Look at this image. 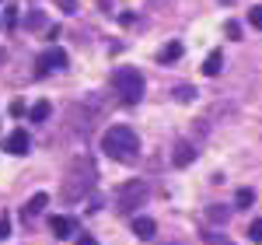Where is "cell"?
Segmentation results:
<instances>
[{
	"mask_svg": "<svg viewBox=\"0 0 262 245\" xmlns=\"http://www.w3.org/2000/svg\"><path fill=\"white\" fill-rule=\"evenodd\" d=\"M67 63H70V56L63 53L60 46H49V49L39 56V63H35V67H39V74H49V70H63Z\"/></svg>",
	"mask_w": 262,
	"mask_h": 245,
	"instance_id": "obj_5",
	"label": "cell"
},
{
	"mask_svg": "<svg viewBox=\"0 0 262 245\" xmlns=\"http://www.w3.org/2000/svg\"><path fill=\"white\" fill-rule=\"evenodd\" d=\"M224 32H227L231 39H242V25H238V21H227V25H224Z\"/></svg>",
	"mask_w": 262,
	"mask_h": 245,
	"instance_id": "obj_20",
	"label": "cell"
},
{
	"mask_svg": "<svg viewBox=\"0 0 262 245\" xmlns=\"http://www.w3.org/2000/svg\"><path fill=\"white\" fill-rule=\"evenodd\" d=\"M0 238H11V217L0 214Z\"/></svg>",
	"mask_w": 262,
	"mask_h": 245,
	"instance_id": "obj_21",
	"label": "cell"
},
{
	"mask_svg": "<svg viewBox=\"0 0 262 245\" xmlns=\"http://www.w3.org/2000/svg\"><path fill=\"white\" fill-rule=\"evenodd\" d=\"M95 186V168H88L84 175H77V168L70 165V172H67V179H63V196L67 200H81V196H88V189Z\"/></svg>",
	"mask_w": 262,
	"mask_h": 245,
	"instance_id": "obj_3",
	"label": "cell"
},
{
	"mask_svg": "<svg viewBox=\"0 0 262 245\" xmlns=\"http://www.w3.org/2000/svg\"><path fill=\"white\" fill-rule=\"evenodd\" d=\"M49 112H53L49 102H35L32 109H28V119H32V122H46V119H49Z\"/></svg>",
	"mask_w": 262,
	"mask_h": 245,
	"instance_id": "obj_13",
	"label": "cell"
},
{
	"mask_svg": "<svg viewBox=\"0 0 262 245\" xmlns=\"http://www.w3.org/2000/svg\"><path fill=\"white\" fill-rule=\"evenodd\" d=\"M133 235H137V238H143V242H150V238L158 235L154 217H133Z\"/></svg>",
	"mask_w": 262,
	"mask_h": 245,
	"instance_id": "obj_7",
	"label": "cell"
},
{
	"mask_svg": "<svg viewBox=\"0 0 262 245\" xmlns=\"http://www.w3.org/2000/svg\"><path fill=\"white\" fill-rule=\"evenodd\" d=\"M248 238H252L255 245H262V217H255V221L248 224Z\"/></svg>",
	"mask_w": 262,
	"mask_h": 245,
	"instance_id": "obj_16",
	"label": "cell"
},
{
	"mask_svg": "<svg viewBox=\"0 0 262 245\" xmlns=\"http://www.w3.org/2000/svg\"><path fill=\"white\" fill-rule=\"evenodd\" d=\"M46 203H49V193H35L28 203H25V221H32V217H39L42 210H46Z\"/></svg>",
	"mask_w": 262,
	"mask_h": 245,
	"instance_id": "obj_10",
	"label": "cell"
},
{
	"mask_svg": "<svg viewBox=\"0 0 262 245\" xmlns=\"http://www.w3.org/2000/svg\"><path fill=\"white\" fill-rule=\"evenodd\" d=\"M112 88H116V95H119L126 105H137L143 98V74L133 70V67H119V70L112 74Z\"/></svg>",
	"mask_w": 262,
	"mask_h": 245,
	"instance_id": "obj_2",
	"label": "cell"
},
{
	"mask_svg": "<svg viewBox=\"0 0 262 245\" xmlns=\"http://www.w3.org/2000/svg\"><path fill=\"white\" fill-rule=\"evenodd\" d=\"M221 70H224V53H221V49H213V53L203 60V74H206V77H217Z\"/></svg>",
	"mask_w": 262,
	"mask_h": 245,
	"instance_id": "obj_11",
	"label": "cell"
},
{
	"mask_svg": "<svg viewBox=\"0 0 262 245\" xmlns=\"http://www.w3.org/2000/svg\"><path fill=\"white\" fill-rule=\"evenodd\" d=\"M49 228H53L56 238H70V235H74V221L63 217V214H53V217H49Z\"/></svg>",
	"mask_w": 262,
	"mask_h": 245,
	"instance_id": "obj_9",
	"label": "cell"
},
{
	"mask_svg": "<svg viewBox=\"0 0 262 245\" xmlns=\"http://www.w3.org/2000/svg\"><path fill=\"white\" fill-rule=\"evenodd\" d=\"M227 217H231V210H227V207H210V221H217V224H224Z\"/></svg>",
	"mask_w": 262,
	"mask_h": 245,
	"instance_id": "obj_18",
	"label": "cell"
},
{
	"mask_svg": "<svg viewBox=\"0 0 262 245\" xmlns=\"http://www.w3.org/2000/svg\"><path fill=\"white\" fill-rule=\"evenodd\" d=\"M28 147H32V137H28L25 130H11V133L4 137V151H7V154H28Z\"/></svg>",
	"mask_w": 262,
	"mask_h": 245,
	"instance_id": "obj_6",
	"label": "cell"
},
{
	"mask_svg": "<svg viewBox=\"0 0 262 245\" xmlns=\"http://www.w3.org/2000/svg\"><path fill=\"white\" fill-rule=\"evenodd\" d=\"M175 98H179V102H192V98H196V88L182 84V88H175Z\"/></svg>",
	"mask_w": 262,
	"mask_h": 245,
	"instance_id": "obj_17",
	"label": "cell"
},
{
	"mask_svg": "<svg viewBox=\"0 0 262 245\" xmlns=\"http://www.w3.org/2000/svg\"><path fill=\"white\" fill-rule=\"evenodd\" d=\"M171 161L179 165V168H185V165H192L196 161V147H192V144H175V154H171Z\"/></svg>",
	"mask_w": 262,
	"mask_h": 245,
	"instance_id": "obj_8",
	"label": "cell"
},
{
	"mask_svg": "<svg viewBox=\"0 0 262 245\" xmlns=\"http://www.w3.org/2000/svg\"><path fill=\"white\" fill-rule=\"evenodd\" d=\"M14 25H18V11L11 7V11H7V28H14Z\"/></svg>",
	"mask_w": 262,
	"mask_h": 245,
	"instance_id": "obj_23",
	"label": "cell"
},
{
	"mask_svg": "<svg viewBox=\"0 0 262 245\" xmlns=\"http://www.w3.org/2000/svg\"><path fill=\"white\" fill-rule=\"evenodd\" d=\"M182 53H185V49H182V42L175 39V42H168V46H164L161 49V63H175L182 56Z\"/></svg>",
	"mask_w": 262,
	"mask_h": 245,
	"instance_id": "obj_12",
	"label": "cell"
},
{
	"mask_svg": "<svg viewBox=\"0 0 262 245\" xmlns=\"http://www.w3.org/2000/svg\"><path fill=\"white\" fill-rule=\"evenodd\" d=\"M56 4H60L63 14H77V4H74V0H56Z\"/></svg>",
	"mask_w": 262,
	"mask_h": 245,
	"instance_id": "obj_22",
	"label": "cell"
},
{
	"mask_svg": "<svg viewBox=\"0 0 262 245\" xmlns=\"http://www.w3.org/2000/svg\"><path fill=\"white\" fill-rule=\"evenodd\" d=\"M221 4H234V0H221Z\"/></svg>",
	"mask_w": 262,
	"mask_h": 245,
	"instance_id": "obj_25",
	"label": "cell"
},
{
	"mask_svg": "<svg viewBox=\"0 0 262 245\" xmlns=\"http://www.w3.org/2000/svg\"><path fill=\"white\" fill-rule=\"evenodd\" d=\"M42 25H46V14H42V11H28L25 28H32V32H35V28H42Z\"/></svg>",
	"mask_w": 262,
	"mask_h": 245,
	"instance_id": "obj_15",
	"label": "cell"
},
{
	"mask_svg": "<svg viewBox=\"0 0 262 245\" xmlns=\"http://www.w3.org/2000/svg\"><path fill=\"white\" fill-rule=\"evenodd\" d=\"M143 200H147V182H143V179H133V182L119 186V196H116V207H119L122 214H126V210L140 207Z\"/></svg>",
	"mask_w": 262,
	"mask_h": 245,
	"instance_id": "obj_4",
	"label": "cell"
},
{
	"mask_svg": "<svg viewBox=\"0 0 262 245\" xmlns=\"http://www.w3.org/2000/svg\"><path fill=\"white\" fill-rule=\"evenodd\" d=\"M77 245H98V242H95L91 235H77Z\"/></svg>",
	"mask_w": 262,
	"mask_h": 245,
	"instance_id": "obj_24",
	"label": "cell"
},
{
	"mask_svg": "<svg viewBox=\"0 0 262 245\" xmlns=\"http://www.w3.org/2000/svg\"><path fill=\"white\" fill-rule=\"evenodd\" d=\"M248 21H252V28H259V32H262V4L248 11Z\"/></svg>",
	"mask_w": 262,
	"mask_h": 245,
	"instance_id": "obj_19",
	"label": "cell"
},
{
	"mask_svg": "<svg viewBox=\"0 0 262 245\" xmlns=\"http://www.w3.org/2000/svg\"><path fill=\"white\" fill-rule=\"evenodd\" d=\"M101 151L108 154V158H116V161H137V154H140V137L129 130V126H108L105 133H101Z\"/></svg>",
	"mask_w": 262,
	"mask_h": 245,
	"instance_id": "obj_1",
	"label": "cell"
},
{
	"mask_svg": "<svg viewBox=\"0 0 262 245\" xmlns=\"http://www.w3.org/2000/svg\"><path fill=\"white\" fill-rule=\"evenodd\" d=\"M234 203H238V210H245V207H252L255 203V193L245 186V189H238V196H234Z\"/></svg>",
	"mask_w": 262,
	"mask_h": 245,
	"instance_id": "obj_14",
	"label": "cell"
}]
</instances>
